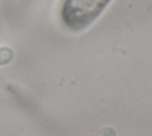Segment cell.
Segmentation results:
<instances>
[{"mask_svg": "<svg viewBox=\"0 0 152 136\" xmlns=\"http://www.w3.org/2000/svg\"><path fill=\"white\" fill-rule=\"evenodd\" d=\"M109 0H65L63 18L75 29L87 26L103 10Z\"/></svg>", "mask_w": 152, "mask_h": 136, "instance_id": "1", "label": "cell"}, {"mask_svg": "<svg viewBox=\"0 0 152 136\" xmlns=\"http://www.w3.org/2000/svg\"><path fill=\"white\" fill-rule=\"evenodd\" d=\"M88 136H115V130L112 126H103V128H100L99 130L91 132Z\"/></svg>", "mask_w": 152, "mask_h": 136, "instance_id": "2", "label": "cell"}]
</instances>
